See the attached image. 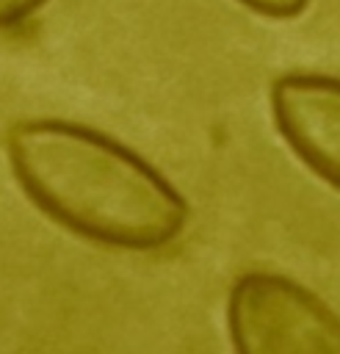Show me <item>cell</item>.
Masks as SVG:
<instances>
[{
    "label": "cell",
    "mask_w": 340,
    "mask_h": 354,
    "mask_svg": "<svg viewBox=\"0 0 340 354\" xmlns=\"http://www.w3.org/2000/svg\"><path fill=\"white\" fill-rule=\"evenodd\" d=\"M11 171L61 227L116 249H160L188 224L180 191L111 136L61 122H17L6 136Z\"/></svg>",
    "instance_id": "cell-1"
},
{
    "label": "cell",
    "mask_w": 340,
    "mask_h": 354,
    "mask_svg": "<svg viewBox=\"0 0 340 354\" xmlns=\"http://www.w3.org/2000/svg\"><path fill=\"white\" fill-rule=\"evenodd\" d=\"M235 354H340V318L299 282L252 271L227 299Z\"/></svg>",
    "instance_id": "cell-2"
},
{
    "label": "cell",
    "mask_w": 340,
    "mask_h": 354,
    "mask_svg": "<svg viewBox=\"0 0 340 354\" xmlns=\"http://www.w3.org/2000/svg\"><path fill=\"white\" fill-rule=\"evenodd\" d=\"M271 113L287 147L340 188V77L287 72L271 86Z\"/></svg>",
    "instance_id": "cell-3"
},
{
    "label": "cell",
    "mask_w": 340,
    "mask_h": 354,
    "mask_svg": "<svg viewBox=\"0 0 340 354\" xmlns=\"http://www.w3.org/2000/svg\"><path fill=\"white\" fill-rule=\"evenodd\" d=\"M238 3L246 6L249 11L263 14V17H271V19L296 17V14H301L310 6V0H238Z\"/></svg>",
    "instance_id": "cell-4"
},
{
    "label": "cell",
    "mask_w": 340,
    "mask_h": 354,
    "mask_svg": "<svg viewBox=\"0 0 340 354\" xmlns=\"http://www.w3.org/2000/svg\"><path fill=\"white\" fill-rule=\"evenodd\" d=\"M44 3H47V0H0V30L25 22V19L33 17Z\"/></svg>",
    "instance_id": "cell-5"
}]
</instances>
